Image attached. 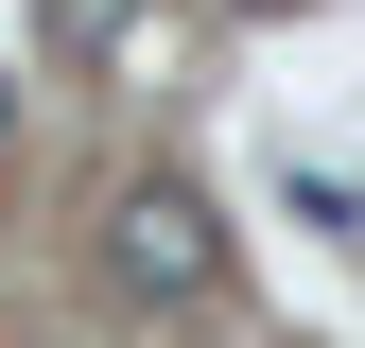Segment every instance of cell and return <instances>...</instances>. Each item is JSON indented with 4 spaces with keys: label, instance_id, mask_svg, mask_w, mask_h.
<instances>
[{
    "label": "cell",
    "instance_id": "obj_1",
    "mask_svg": "<svg viewBox=\"0 0 365 348\" xmlns=\"http://www.w3.org/2000/svg\"><path fill=\"white\" fill-rule=\"evenodd\" d=\"M209 279H226V209L192 192V174H140V192L105 209V296L122 314H192Z\"/></svg>",
    "mask_w": 365,
    "mask_h": 348
},
{
    "label": "cell",
    "instance_id": "obj_2",
    "mask_svg": "<svg viewBox=\"0 0 365 348\" xmlns=\"http://www.w3.org/2000/svg\"><path fill=\"white\" fill-rule=\"evenodd\" d=\"M122 18H140V0H53V53H105Z\"/></svg>",
    "mask_w": 365,
    "mask_h": 348
},
{
    "label": "cell",
    "instance_id": "obj_3",
    "mask_svg": "<svg viewBox=\"0 0 365 348\" xmlns=\"http://www.w3.org/2000/svg\"><path fill=\"white\" fill-rule=\"evenodd\" d=\"M0 140H18V70H0Z\"/></svg>",
    "mask_w": 365,
    "mask_h": 348
}]
</instances>
